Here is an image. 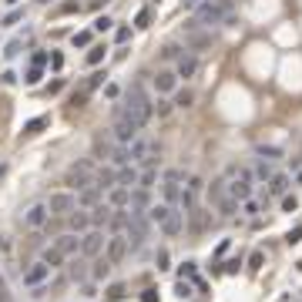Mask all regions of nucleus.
I'll list each match as a JSON object with an SVG mask.
<instances>
[{"label": "nucleus", "mask_w": 302, "mask_h": 302, "mask_svg": "<svg viewBox=\"0 0 302 302\" xmlns=\"http://www.w3.org/2000/svg\"><path fill=\"white\" fill-rule=\"evenodd\" d=\"M141 302H158V292H154V289H145V296H141Z\"/></svg>", "instance_id": "nucleus-58"}, {"label": "nucleus", "mask_w": 302, "mask_h": 302, "mask_svg": "<svg viewBox=\"0 0 302 302\" xmlns=\"http://www.w3.org/2000/svg\"><path fill=\"white\" fill-rule=\"evenodd\" d=\"M104 242H108V239H104V232H101V228H91V232H84V235H81V255H84V259L97 255V252L104 248Z\"/></svg>", "instance_id": "nucleus-5"}, {"label": "nucleus", "mask_w": 302, "mask_h": 302, "mask_svg": "<svg viewBox=\"0 0 302 302\" xmlns=\"http://www.w3.org/2000/svg\"><path fill=\"white\" fill-rule=\"evenodd\" d=\"M47 208H51V215H57V218H67L71 211H77V195H71V191H54V195L47 198Z\"/></svg>", "instance_id": "nucleus-4"}, {"label": "nucleus", "mask_w": 302, "mask_h": 302, "mask_svg": "<svg viewBox=\"0 0 302 302\" xmlns=\"http://www.w3.org/2000/svg\"><path fill=\"white\" fill-rule=\"evenodd\" d=\"M124 111L131 114L141 128L154 118V101L148 97V91H145L141 84H131V88H128V104H124Z\"/></svg>", "instance_id": "nucleus-1"}, {"label": "nucleus", "mask_w": 302, "mask_h": 302, "mask_svg": "<svg viewBox=\"0 0 302 302\" xmlns=\"http://www.w3.org/2000/svg\"><path fill=\"white\" fill-rule=\"evenodd\" d=\"M84 265H88V262H84V255H81V259H77V255L71 259V279H84V275H88Z\"/></svg>", "instance_id": "nucleus-29"}, {"label": "nucleus", "mask_w": 302, "mask_h": 302, "mask_svg": "<svg viewBox=\"0 0 302 302\" xmlns=\"http://www.w3.org/2000/svg\"><path fill=\"white\" fill-rule=\"evenodd\" d=\"M108 296H111V299H124V285H111Z\"/></svg>", "instance_id": "nucleus-52"}, {"label": "nucleus", "mask_w": 302, "mask_h": 302, "mask_svg": "<svg viewBox=\"0 0 302 302\" xmlns=\"http://www.w3.org/2000/svg\"><path fill=\"white\" fill-rule=\"evenodd\" d=\"M108 272H111V262L101 255V259L94 262V269H91V275H94V279H108Z\"/></svg>", "instance_id": "nucleus-28"}, {"label": "nucleus", "mask_w": 302, "mask_h": 302, "mask_svg": "<svg viewBox=\"0 0 302 302\" xmlns=\"http://www.w3.org/2000/svg\"><path fill=\"white\" fill-rule=\"evenodd\" d=\"M128 211H131V218H128V245H131V252H138L148 239L151 222H148V211H138V208H128Z\"/></svg>", "instance_id": "nucleus-3"}, {"label": "nucleus", "mask_w": 302, "mask_h": 302, "mask_svg": "<svg viewBox=\"0 0 302 302\" xmlns=\"http://www.w3.org/2000/svg\"><path fill=\"white\" fill-rule=\"evenodd\" d=\"M148 20H151V14H148V10H141V14L134 17V24H138V27H148Z\"/></svg>", "instance_id": "nucleus-54"}, {"label": "nucleus", "mask_w": 302, "mask_h": 302, "mask_svg": "<svg viewBox=\"0 0 302 302\" xmlns=\"http://www.w3.org/2000/svg\"><path fill=\"white\" fill-rule=\"evenodd\" d=\"M175 77L178 74H171V71H158V77H154V91H158V94L175 91Z\"/></svg>", "instance_id": "nucleus-19"}, {"label": "nucleus", "mask_w": 302, "mask_h": 302, "mask_svg": "<svg viewBox=\"0 0 302 302\" xmlns=\"http://www.w3.org/2000/svg\"><path fill=\"white\" fill-rule=\"evenodd\" d=\"M44 124H47V118H34V121H27V124H24V134H37Z\"/></svg>", "instance_id": "nucleus-35"}, {"label": "nucleus", "mask_w": 302, "mask_h": 302, "mask_svg": "<svg viewBox=\"0 0 302 302\" xmlns=\"http://www.w3.org/2000/svg\"><path fill=\"white\" fill-rule=\"evenodd\" d=\"M269 191H272V195H285V191H289V175H272Z\"/></svg>", "instance_id": "nucleus-26"}, {"label": "nucleus", "mask_w": 302, "mask_h": 302, "mask_svg": "<svg viewBox=\"0 0 302 302\" xmlns=\"http://www.w3.org/2000/svg\"><path fill=\"white\" fill-rule=\"evenodd\" d=\"M255 175H259V178H269V181H272V168H269V165H259V168H255Z\"/></svg>", "instance_id": "nucleus-51"}, {"label": "nucleus", "mask_w": 302, "mask_h": 302, "mask_svg": "<svg viewBox=\"0 0 302 302\" xmlns=\"http://www.w3.org/2000/svg\"><path fill=\"white\" fill-rule=\"evenodd\" d=\"M262 262H265L262 252H252V259H248V269H262Z\"/></svg>", "instance_id": "nucleus-43"}, {"label": "nucleus", "mask_w": 302, "mask_h": 302, "mask_svg": "<svg viewBox=\"0 0 302 302\" xmlns=\"http://www.w3.org/2000/svg\"><path fill=\"white\" fill-rule=\"evenodd\" d=\"M44 64H47V54L37 51V54H34V67H44Z\"/></svg>", "instance_id": "nucleus-57"}, {"label": "nucleus", "mask_w": 302, "mask_h": 302, "mask_svg": "<svg viewBox=\"0 0 302 302\" xmlns=\"http://www.w3.org/2000/svg\"><path fill=\"white\" fill-rule=\"evenodd\" d=\"M154 178H158V175H154V168H145V171H141V181H138V188L148 191L151 185H154Z\"/></svg>", "instance_id": "nucleus-34"}, {"label": "nucleus", "mask_w": 302, "mask_h": 302, "mask_svg": "<svg viewBox=\"0 0 302 302\" xmlns=\"http://www.w3.org/2000/svg\"><path fill=\"white\" fill-rule=\"evenodd\" d=\"M0 302H14L10 299V289H7V282H3V275H0Z\"/></svg>", "instance_id": "nucleus-49"}, {"label": "nucleus", "mask_w": 302, "mask_h": 302, "mask_svg": "<svg viewBox=\"0 0 302 302\" xmlns=\"http://www.w3.org/2000/svg\"><path fill=\"white\" fill-rule=\"evenodd\" d=\"M67 222H71L74 232H91V215H88V211H81V208L67 215Z\"/></svg>", "instance_id": "nucleus-20"}, {"label": "nucleus", "mask_w": 302, "mask_h": 302, "mask_svg": "<svg viewBox=\"0 0 302 302\" xmlns=\"http://www.w3.org/2000/svg\"><path fill=\"white\" fill-rule=\"evenodd\" d=\"M128 218H131V211H114V215H111V232L128 228Z\"/></svg>", "instance_id": "nucleus-31"}, {"label": "nucleus", "mask_w": 302, "mask_h": 302, "mask_svg": "<svg viewBox=\"0 0 302 302\" xmlns=\"http://www.w3.org/2000/svg\"><path fill=\"white\" fill-rule=\"evenodd\" d=\"M185 211H178V208H171V215H168V222L161 225V232L168 235V239H175V235H181V228H185V218H181Z\"/></svg>", "instance_id": "nucleus-12"}, {"label": "nucleus", "mask_w": 302, "mask_h": 302, "mask_svg": "<svg viewBox=\"0 0 302 302\" xmlns=\"http://www.w3.org/2000/svg\"><path fill=\"white\" fill-rule=\"evenodd\" d=\"M114 151H118V141L114 138H94V158H114Z\"/></svg>", "instance_id": "nucleus-14"}, {"label": "nucleus", "mask_w": 302, "mask_h": 302, "mask_svg": "<svg viewBox=\"0 0 302 302\" xmlns=\"http://www.w3.org/2000/svg\"><path fill=\"white\" fill-rule=\"evenodd\" d=\"M165 198H168V205L171 202H181V188L175 181H165Z\"/></svg>", "instance_id": "nucleus-33"}, {"label": "nucleus", "mask_w": 302, "mask_h": 302, "mask_svg": "<svg viewBox=\"0 0 302 302\" xmlns=\"http://www.w3.org/2000/svg\"><path fill=\"white\" fill-rule=\"evenodd\" d=\"M185 188H188L191 195H198V191L205 188V181H202V178H198V175H191V178H188V185H185Z\"/></svg>", "instance_id": "nucleus-36"}, {"label": "nucleus", "mask_w": 302, "mask_h": 302, "mask_svg": "<svg viewBox=\"0 0 302 302\" xmlns=\"http://www.w3.org/2000/svg\"><path fill=\"white\" fill-rule=\"evenodd\" d=\"M7 3H17V0H7Z\"/></svg>", "instance_id": "nucleus-62"}, {"label": "nucleus", "mask_w": 302, "mask_h": 302, "mask_svg": "<svg viewBox=\"0 0 302 302\" xmlns=\"http://www.w3.org/2000/svg\"><path fill=\"white\" fill-rule=\"evenodd\" d=\"M97 198H101V188H94V185H88V188L77 195V202H81L84 208H97V205H101Z\"/></svg>", "instance_id": "nucleus-21"}, {"label": "nucleus", "mask_w": 302, "mask_h": 302, "mask_svg": "<svg viewBox=\"0 0 302 302\" xmlns=\"http://www.w3.org/2000/svg\"><path fill=\"white\" fill-rule=\"evenodd\" d=\"M111 215H114V208L101 202L97 208H91V225H94V228H101V225H111Z\"/></svg>", "instance_id": "nucleus-17"}, {"label": "nucleus", "mask_w": 302, "mask_h": 302, "mask_svg": "<svg viewBox=\"0 0 302 302\" xmlns=\"http://www.w3.org/2000/svg\"><path fill=\"white\" fill-rule=\"evenodd\" d=\"M101 84H104V74H101V71L88 77V91H94V88H101Z\"/></svg>", "instance_id": "nucleus-40"}, {"label": "nucleus", "mask_w": 302, "mask_h": 302, "mask_svg": "<svg viewBox=\"0 0 302 302\" xmlns=\"http://www.w3.org/2000/svg\"><path fill=\"white\" fill-rule=\"evenodd\" d=\"M299 239H302V225H299V228H292V232L285 235V242H289V245H292V242H299Z\"/></svg>", "instance_id": "nucleus-53"}, {"label": "nucleus", "mask_w": 302, "mask_h": 302, "mask_svg": "<svg viewBox=\"0 0 302 302\" xmlns=\"http://www.w3.org/2000/svg\"><path fill=\"white\" fill-rule=\"evenodd\" d=\"M74 10H81V3H74V0H67V3L60 7V14H74Z\"/></svg>", "instance_id": "nucleus-55"}, {"label": "nucleus", "mask_w": 302, "mask_h": 302, "mask_svg": "<svg viewBox=\"0 0 302 302\" xmlns=\"http://www.w3.org/2000/svg\"><path fill=\"white\" fill-rule=\"evenodd\" d=\"M158 269H168V252H158Z\"/></svg>", "instance_id": "nucleus-59"}, {"label": "nucleus", "mask_w": 302, "mask_h": 302, "mask_svg": "<svg viewBox=\"0 0 302 302\" xmlns=\"http://www.w3.org/2000/svg\"><path fill=\"white\" fill-rule=\"evenodd\" d=\"M195 71H198V57L188 54V51H185V54L175 60V74H178V77H191Z\"/></svg>", "instance_id": "nucleus-9"}, {"label": "nucleus", "mask_w": 302, "mask_h": 302, "mask_svg": "<svg viewBox=\"0 0 302 302\" xmlns=\"http://www.w3.org/2000/svg\"><path fill=\"white\" fill-rule=\"evenodd\" d=\"M232 14V0H202L195 7V24L198 27H211V24H222Z\"/></svg>", "instance_id": "nucleus-2"}, {"label": "nucleus", "mask_w": 302, "mask_h": 302, "mask_svg": "<svg viewBox=\"0 0 302 302\" xmlns=\"http://www.w3.org/2000/svg\"><path fill=\"white\" fill-rule=\"evenodd\" d=\"M225 195H228V185H225V178H215V181L208 185V198H211V202H222Z\"/></svg>", "instance_id": "nucleus-24"}, {"label": "nucleus", "mask_w": 302, "mask_h": 302, "mask_svg": "<svg viewBox=\"0 0 302 302\" xmlns=\"http://www.w3.org/2000/svg\"><path fill=\"white\" fill-rule=\"evenodd\" d=\"M242 211H245V215H259V202H252V198L242 202Z\"/></svg>", "instance_id": "nucleus-46"}, {"label": "nucleus", "mask_w": 302, "mask_h": 302, "mask_svg": "<svg viewBox=\"0 0 302 302\" xmlns=\"http://www.w3.org/2000/svg\"><path fill=\"white\" fill-rule=\"evenodd\" d=\"M171 108H175L171 101H154V114H158V118H165V114H171Z\"/></svg>", "instance_id": "nucleus-37"}, {"label": "nucleus", "mask_w": 302, "mask_h": 302, "mask_svg": "<svg viewBox=\"0 0 302 302\" xmlns=\"http://www.w3.org/2000/svg\"><path fill=\"white\" fill-rule=\"evenodd\" d=\"M191 101H195V94L185 88V91H178V94H175V108H191Z\"/></svg>", "instance_id": "nucleus-32"}, {"label": "nucleus", "mask_w": 302, "mask_h": 302, "mask_svg": "<svg viewBox=\"0 0 302 302\" xmlns=\"http://www.w3.org/2000/svg\"><path fill=\"white\" fill-rule=\"evenodd\" d=\"M20 17H24V10H10V14H7V17H3V24H7V27H10V24H17Z\"/></svg>", "instance_id": "nucleus-50"}, {"label": "nucleus", "mask_w": 302, "mask_h": 302, "mask_svg": "<svg viewBox=\"0 0 302 302\" xmlns=\"http://www.w3.org/2000/svg\"><path fill=\"white\" fill-rule=\"evenodd\" d=\"M259 154H262V158H279L282 151H279V148H272V145H269V148L262 145V148H259Z\"/></svg>", "instance_id": "nucleus-47"}, {"label": "nucleus", "mask_w": 302, "mask_h": 302, "mask_svg": "<svg viewBox=\"0 0 302 302\" xmlns=\"http://www.w3.org/2000/svg\"><path fill=\"white\" fill-rule=\"evenodd\" d=\"M47 275H51V265H47V262H34L27 272H24V282H27V285H40Z\"/></svg>", "instance_id": "nucleus-10"}, {"label": "nucleus", "mask_w": 302, "mask_h": 302, "mask_svg": "<svg viewBox=\"0 0 302 302\" xmlns=\"http://www.w3.org/2000/svg\"><path fill=\"white\" fill-rule=\"evenodd\" d=\"M24 81H27V84H37L40 81V67H30V71L24 74Z\"/></svg>", "instance_id": "nucleus-45"}, {"label": "nucleus", "mask_w": 302, "mask_h": 302, "mask_svg": "<svg viewBox=\"0 0 302 302\" xmlns=\"http://www.w3.org/2000/svg\"><path fill=\"white\" fill-rule=\"evenodd\" d=\"M47 218H51L47 202H37V205H30L27 211H24V225H27V228H44V225H47Z\"/></svg>", "instance_id": "nucleus-7"}, {"label": "nucleus", "mask_w": 302, "mask_h": 302, "mask_svg": "<svg viewBox=\"0 0 302 302\" xmlns=\"http://www.w3.org/2000/svg\"><path fill=\"white\" fill-rule=\"evenodd\" d=\"M218 211H222V215H225V218H232V215H235V211H239V202H235V198H222V202H218Z\"/></svg>", "instance_id": "nucleus-30"}, {"label": "nucleus", "mask_w": 302, "mask_h": 302, "mask_svg": "<svg viewBox=\"0 0 302 302\" xmlns=\"http://www.w3.org/2000/svg\"><path fill=\"white\" fill-rule=\"evenodd\" d=\"M104 60V47H91L88 51V64H101Z\"/></svg>", "instance_id": "nucleus-38"}, {"label": "nucleus", "mask_w": 302, "mask_h": 302, "mask_svg": "<svg viewBox=\"0 0 302 302\" xmlns=\"http://www.w3.org/2000/svg\"><path fill=\"white\" fill-rule=\"evenodd\" d=\"M181 178H185V175H181V171H178V168H171V171H165V181H175V185H178V181H181Z\"/></svg>", "instance_id": "nucleus-48"}, {"label": "nucleus", "mask_w": 302, "mask_h": 302, "mask_svg": "<svg viewBox=\"0 0 302 302\" xmlns=\"http://www.w3.org/2000/svg\"><path fill=\"white\" fill-rule=\"evenodd\" d=\"M40 3H51V0H40Z\"/></svg>", "instance_id": "nucleus-61"}, {"label": "nucleus", "mask_w": 302, "mask_h": 302, "mask_svg": "<svg viewBox=\"0 0 302 302\" xmlns=\"http://www.w3.org/2000/svg\"><path fill=\"white\" fill-rule=\"evenodd\" d=\"M154 141H145V138H134L131 145H128V154H131V161H145L148 158V151Z\"/></svg>", "instance_id": "nucleus-18"}, {"label": "nucleus", "mask_w": 302, "mask_h": 302, "mask_svg": "<svg viewBox=\"0 0 302 302\" xmlns=\"http://www.w3.org/2000/svg\"><path fill=\"white\" fill-rule=\"evenodd\" d=\"M248 195H252V185H248L245 178H235L228 185V198H235V202H248Z\"/></svg>", "instance_id": "nucleus-15"}, {"label": "nucleus", "mask_w": 302, "mask_h": 302, "mask_svg": "<svg viewBox=\"0 0 302 302\" xmlns=\"http://www.w3.org/2000/svg\"><path fill=\"white\" fill-rule=\"evenodd\" d=\"M198 3H202V0H185V7H188V10H191V7H198Z\"/></svg>", "instance_id": "nucleus-60"}, {"label": "nucleus", "mask_w": 302, "mask_h": 302, "mask_svg": "<svg viewBox=\"0 0 302 302\" xmlns=\"http://www.w3.org/2000/svg\"><path fill=\"white\" fill-rule=\"evenodd\" d=\"M111 205L114 208H124V205H131V188H111Z\"/></svg>", "instance_id": "nucleus-23"}, {"label": "nucleus", "mask_w": 302, "mask_h": 302, "mask_svg": "<svg viewBox=\"0 0 302 302\" xmlns=\"http://www.w3.org/2000/svg\"><path fill=\"white\" fill-rule=\"evenodd\" d=\"M178 275H181V279H195V262H185L178 269Z\"/></svg>", "instance_id": "nucleus-41"}, {"label": "nucleus", "mask_w": 302, "mask_h": 302, "mask_svg": "<svg viewBox=\"0 0 302 302\" xmlns=\"http://www.w3.org/2000/svg\"><path fill=\"white\" fill-rule=\"evenodd\" d=\"M296 208H299V198H296V195H285L282 198V211H296Z\"/></svg>", "instance_id": "nucleus-39"}, {"label": "nucleus", "mask_w": 302, "mask_h": 302, "mask_svg": "<svg viewBox=\"0 0 302 302\" xmlns=\"http://www.w3.org/2000/svg\"><path fill=\"white\" fill-rule=\"evenodd\" d=\"M171 215V205H151L148 208V222H154V225H165Z\"/></svg>", "instance_id": "nucleus-22"}, {"label": "nucleus", "mask_w": 302, "mask_h": 302, "mask_svg": "<svg viewBox=\"0 0 302 302\" xmlns=\"http://www.w3.org/2000/svg\"><path fill=\"white\" fill-rule=\"evenodd\" d=\"M64 259H67V255H64V252H60L57 245H51L47 252H44V259H40V262H47L51 269H57V265H64Z\"/></svg>", "instance_id": "nucleus-25"}, {"label": "nucleus", "mask_w": 302, "mask_h": 302, "mask_svg": "<svg viewBox=\"0 0 302 302\" xmlns=\"http://www.w3.org/2000/svg\"><path fill=\"white\" fill-rule=\"evenodd\" d=\"M178 296H181V299H185V296H191V285L185 282V279H181V282H178Z\"/></svg>", "instance_id": "nucleus-56"}, {"label": "nucleus", "mask_w": 302, "mask_h": 302, "mask_svg": "<svg viewBox=\"0 0 302 302\" xmlns=\"http://www.w3.org/2000/svg\"><path fill=\"white\" fill-rule=\"evenodd\" d=\"M94 188H101V191L118 188V171H114V168H101L94 175Z\"/></svg>", "instance_id": "nucleus-13"}, {"label": "nucleus", "mask_w": 302, "mask_h": 302, "mask_svg": "<svg viewBox=\"0 0 302 302\" xmlns=\"http://www.w3.org/2000/svg\"><path fill=\"white\" fill-rule=\"evenodd\" d=\"M138 181H141V171L134 168V165L118 168V185H121V188H138Z\"/></svg>", "instance_id": "nucleus-11"}, {"label": "nucleus", "mask_w": 302, "mask_h": 302, "mask_svg": "<svg viewBox=\"0 0 302 302\" xmlns=\"http://www.w3.org/2000/svg\"><path fill=\"white\" fill-rule=\"evenodd\" d=\"M57 248H60L64 255H77V252H81V235H74V232L60 235V239H57Z\"/></svg>", "instance_id": "nucleus-16"}, {"label": "nucleus", "mask_w": 302, "mask_h": 302, "mask_svg": "<svg viewBox=\"0 0 302 302\" xmlns=\"http://www.w3.org/2000/svg\"><path fill=\"white\" fill-rule=\"evenodd\" d=\"M185 44H188L191 51H205V47H211V34H208V30H202V27L191 20L188 27H185Z\"/></svg>", "instance_id": "nucleus-6"}, {"label": "nucleus", "mask_w": 302, "mask_h": 302, "mask_svg": "<svg viewBox=\"0 0 302 302\" xmlns=\"http://www.w3.org/2000/svg\"><path fill=\"white\" fill-rule=\"evenodd\" d=\"M84 44H91V34H88V30L74 34V47H84Z\"/></svg>", "instance_id": "nucleus-44"}, {"label": "nucleus", "mask_w": 302, "mask_h": 302, "mask_svg": "<svg viewBox=\"0 0 302 302\" xmlns=\"http://www.w3.org/2000/svg\"><path fill=\"white\" fill-rule=\"evenodd\" d=\"M128 248H131L128 245V235H114V239H108V245H104V259L111 265H118L124 255H128Z\"/></svg>", "instance_id": "nucleus-8"}, {"label": "nucleus", "mask_w": 302, "mask_h": 302, "mask_svg": "<svg viewBox=\"0 0 302 302\" xmlns=\"http://www.w3.org/2000/svg\"><path fill=\"white\" fill-rule=\"evenodd\" d=\"M128 208L145 211V208H148V191H145V188H134V191H131V205H128Z\"/></svg>", "instance_id": "nucleus-27"}, {"label": "nucleus", "mask_w": 302, "mask_h": 302, "mask_svg": "<svg viewBox=\"0 0 302 302\" xmlns=\"http://www.w3.org/2000/svg\"><path fill=\"white\" fill-rule=\"evenodd\" d=\"M111 24H114L111 17H97V20H94V30H101V34H104V30H111Z\"/></svg>", "instance_id": "nucleus-42"}]
</instances>
